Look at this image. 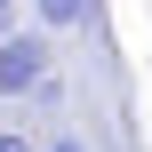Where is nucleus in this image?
<instances>
[{
  "instance_id": "1",
  "label": "nucleus",
  "mask_w": 152,
  "mask_h": 152,
  "mask_svg": "<svg viewBox=\"0 0 152 152\" xmlns=\"http://www.w3.org/2000/svg\"><path fill=\"white\" fill-rule=\"evenodd\" d=\"M48 80V32H0V96H32Z\"/></svg>"
},
{
  "instance_id": "2",
  "label": "nucleus",
  "mask_w": 152,
  "mask_h": 152,
  "mask_svg": "<svg viewBox=\"0 0 152 152\" xmlns=\"http://www.w3.org/2000/svg\"><path fill=\"white\" fill-rule=\"evenodd\" d=\"M88 8H96V0H40V24H48V32H64V24H80Z\"/></svg>"
},
{
  "instance_id": "3",
  "label": "nucleus",
  "mask_w": 152,
  "mask_h": 152,
  "mask_svg": "<svg viewBox=\"0 0 152 152\" xmlns=\"http://www.w3.org/2000/svg\"><path fill=\"white\" fill-rule=\"evenodd\" d=\"M0 152H32V144H24V136H16V128H0Z\"/></svg>"
},
{
  "instance_id": "4",
  "label": "nucleus",
  "mask_w": 152,
  "mask_h": 152,
  "mask_svg": "<svg viewBox=\"0 0 152 152\" xmlns=\"http://www.w3.org/2000/svg\"><path fill=\"white\" fill-rule=\"evenodd\" d=\"M56 152H88V144H80V136H56Z\"/></svg>"
},
{
  "instance_id": "5",
  "label": "nucleus",
  "mask_w": 152,
  "mask_h": 152,
  "mask_svg": "<svg viewBox=\"0 0 152 152\" xmlns=\"http://www.w3.org/2000/svg\"><path fill=\"white\" fill-rule=\"evenodd\" d=\"M8 16H16V0H0V32H8Z\"/></svg>"
}]
</instances>
